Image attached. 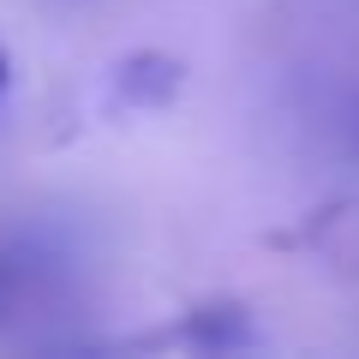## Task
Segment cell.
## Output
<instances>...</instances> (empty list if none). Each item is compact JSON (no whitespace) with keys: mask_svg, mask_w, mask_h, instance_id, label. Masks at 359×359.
I'll return each instance as SVG.
<instances>
[{"mask_svg":"<svg viewBox=\"0 0 359 359\" xmlns=\"http://www.w3.org/2000/svg\"><path fill=\"white\" fill-rule=\"evenodd\" d=\"M186 335H192L198 347H245V341H252V330H245L240 306H204V311H192Z\"/></svg>","mask_w":359,"mask_h":359,"instance_id":"obj_2","label":"cell"},{"mask_svg":"<svg viewBox=\"0 0 359 359\" xmlns=\"http://www.w3.org/2000/svg\"><path fill=\"white\" fill-rule=\"evenodd\" d=\"M0 90H6V48H0Z\"/></svg>","mask_w":359,"mask_h":359,"instance_id":"obj_3","label":"cell"},{"mask_svg":"<svg viewBox=\"0 0 359 359\" xmlns=\"http://www.w3.org/2000/svg\"><path fill=\"white\" fill-rule=\"evenodd\" d=\"M114 84H120L126 102L162 108V102H174V90H180V60H168V54H126Z\"/></svg>","mask_w":359,"mask_h":359,"instance_id":"obj_1","label":"cell"}]
</instances>
